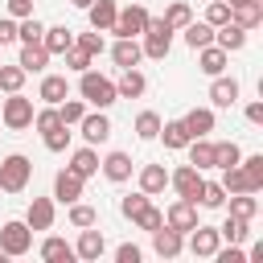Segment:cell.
<instances>
[{
	"mask_svg": "<svg viewBox=\"0 0 263 263\" xmlns=\"http://www.w3.org/2000/svg\"><path fill=\"white\" fill-rule=\"evenodd\" d=\"M78 95H82V103L86 107H95V111H107L119 95H115V82L107 78V74H99V70H82V78H78Z\"/></svg>",
	"mask_w": 263,
	"mask_h": 263,
	"instance_id": "cell-1",
	"label": "cell"
},
{
	"mask_svg": "<svg viewBox=\"0 0 263 263\" xmlns=\"http://www.w3.org/2000/svg\"><path fill=\"white\" fill-rule=\"evenodd\" d=\"M173 33L177 29H168L164 25V16H148V25H144V41H140V49H144V58H156V62H164L168 58V49H173Z\"/></svg>",
	"mask_w": 263,
	"mask_h": 263,
	"instance_id": "cell-2",
	"label": "cell"
},
{
	"mask_svg": "<svg viewBox=\"0 0 263 263\" xmlns=\"http://www.w3.org/2000/svg\"><path fill=\"white\" fill-rule=\"evenodd\" d=\"M29 177H33V160L21 156V152H8L0 160V189L4 193H25L29 189Z\"/></svg>",
	"mask_w": 263,
	"mask_h": 263,
	"instance_id": "cell-3",
	"label": "cell"
},
{
	"mask_svg": "<svg viewBox=\"0 0 263 263\" xmlns=\"http://www.w3.org/2000/svg\"><path fill=\"white\" fill-rule=\"evenodd\" d=\"M0 123H4L8 132L33 127V99H25L21 90H12V95L4 99V107H0Z\"/></svg>",
	"mask_w": 263,
	"mask_h": 263,
	"instance_id": "cell-4",
	"label": "cell"
},
{
	"mask_svg": "<svg viewBox=\"0 0 263 263\" xmlns=\"http://www.w3.org/2000/svg\"><path fill=\"white\" fill-rule=\"evenodd\" d=\"M0 251L8 255V259H21V255H29L33 251V230H29V222H4L0 226Z\"/></svg>",
	"mask_w": 263,
	"mask_h": 263,
	"instance_id": "cell-5",
	"label": "cell"
},
{
	"mask_svg": "<svg viewBox=\"0 0 263 263\" xmlns=\"http://www.w3.org/2000/svg\"><path fill=\"white\" fill-rule=\"evenodd\" d=\"M168 185L177 189V197H185V201H193V205H197L205 177H201V168H193V164H181V168H173V173H168Z\"/></svg>",
	"mask_w": 263,
	"mask_h": 263,
	"instance_id": "cell-6",
	"label": "cell"
},
{
	"mask_svg": "<svg viewBox=\"0 0 263 263\" xmlns=\"http://www.w3.org/2000/svg\"><path fill=\"white\" fill-rule=\"evenodd\" d=\"M144 25H148V8H144V4H127V8H119V12H115L111 33H115V37H140V33H144Z\"/></svg>",
	"mask_w": 263,
	"mask_h": 263,
	"instance_id": "cell-7",
	"label": "cell"
},
{
	"mask_svg": "<svg viewBox=\"0 0 263 263\" xmlns=\"http://www.w3.org/2000/svg\"><path fill=\"white\" fill-rule=\"evenodd\" d=\"M74 127L82 132L86 144H107V140H111V119H107V111H86Z\"/></svg>",
	"mask_w": 263,
	"mask_h": 263,
	"instance_id": "cell-8",
	"label": "cell"
},
{
	"mask_svg": "<svg viewBox=\"0 0 263 263\" xmlns=\"http://www.w3.org/2000/svg\"><path fill=\"white\" fill-rule=\"evenodd\" d=\"M222 247V234H218V226H193L189 230V255H197V259H214V251Z\"/></svg>",
	"mask_w": 263,
	"mask_h": 263,
	"instance_id": "cell-9",
	"label": "cell"
},
{
	"mask_svg": "<svg viewBox=\"0 0 263 263\" xmlns=\"http://www.w3.org/2000/svg\"><path fill=\"white\" fill-rule=\"evenodd\" d=\"M164 226H173L177 234H189V230L197 226V205L185 201V197H177V201L164 210Z\"/></svg>",
	"mask_w": 263,
	"mask_h": 263,
	"instance_id": "cell-10",
	"label": "cell"
},
{
	"mask_svg": "<svg viewBox=\"0 0 263 263\" xmlns=\"http://www.w3.org/2000/svg\"><path fill=\"white\" fill-rule=\"evenodd\" d=\"M103 251H107V238H103V230H95V226H82V234H78V242H74V255H78V259H86V263H95Z\"/></svg>",
	"mask_w": 263,
	"mask_h": 263,
	"instance_id": "cell-11",
	"label": "cell"
},
{
	"mask_svg": "<svg viewBox=\"0 0 263 263\" xmlns=\"http://www.w3.org/2000/svg\"><path fill=\"white\" fill-rule=\"evenodd\" d=\"M152 251L160 259H177L185 251V234H177L173 226H160V230H152Z\"/></svg>",
	"mask_w": 263,
	"mask_h": 263,
	"instance_id": "cell-12",
	"label": "cell"
},
{
	"mask_svg": "<svg viewBox=\"0 0 263 263\" xmlns=\"http://www.w3.org/2000/svg\"><path fill=\"white\" fill-rule=\"evenodd\" d=\"M111 58H115V66H119V70H132V66H140V58H144V49H140V37H115V45H111Z\"/></svg>",
	"mask_w": 263,
	"mask_h": 263,
	"instance_id": "cell-13",
	"label": "cell"
},
{
	"mask_svg": "<svg viewBox=\"0 0 263 263\" xmlns=\"http://www.w3.org/2000/svg\"><path fill=\"white\" fill-rule=\"evenodd\" d=\"M99 168H103V177H107V181L123 185V181L132 177V168H136V164H132V156H127V152H107V156L99 160Z\"/></svg>",
	"mask_w": 263,
	"mask_h": 263,
	"instance_id": "cell-14",
	"label": "cell"
},
{
	"mask_svg": "<svg viewBox=\"0 0 263 263\" xmlns=\"http://www.w3.org/2000/svg\"><path fill=\"white\" fill-rule=\"evenodd\" d=\"M41 45L49 49V58H62V53L74 45V29H70V25H49V29L41 33Z\"/></svg>",
	"mask_w": 263,
	"mask_h": 263,
	"instance_id": "cell-15",
	"label": "cell"
},
{
	"mask_svg": "<svg viewBox=\"0 0 263 263\" xmlns=\"http://www.w3.org/2000/svg\"><path fill=\"white\" fill-rule=\"evenodd\" d=\"M45 62H49V49H45L41 41H25V45H21L16 66H21L25 74H41V70H45Z\"/></svg>",
	"mask_w": 263,
	"mask_h": 263,
	"instance_id": "cell-16",
	"label": "cell"
},
{
	"mask_svg": "<svg viewBox=\"0 0 263 263\" xmlns=\"http://www.w3.org/2000/svg\"><path fill=\"white\" fill-rule=\"evenodd\" d=\"M197 66H201V74H210V78H214V74H222V70L230 66V53H226L222 45H214V41H210V45H201V49H197Z\"/></svg>",
	"mask_w": 263,
	"mask_h": 263,
	"instance_id": "cell-17",
	"label": "cell"
},
{
	"mask_svg": "<svg viewBox=\"0 0 263 263\" xmlns=\"http://www.w3.org/2000/svg\"><path fill=\"white\" fill-rule=\"evenodd\" d=\"M53 197H58L62 205L78 201V197H82V177H78V173H70V168H62V173L53 177Z\"/></svg>",
	"mask_w": 263,
	"mask_h": 263,
	"instance_id": "cell-18",
	"label": "cell"
},
{
	"mask_svg": "<svg viewBox=\"0 0 263 263\" xmlns=\"http://www.w3.org/2000/svg\"><path fill=\"white\" fill-rule=\"evenodd\" d=\"M25 222H29V230H49L53 226V197H33L25 210Z\"/></svg>",
	"mask_w": 263,
	"mask_h": 263,
	"instance_id": "cell-19",
	"label": "cell"
},
{
	"mask_svg": "<svg viewBox=\"0 0 263 263\" xmlns=\"http://www.w3.org/2000/svg\"><path fill=\"white\" fill-rule=\"evenodd\" d=\"M66 95H70L66 74H45V78H41V86H37V99H41V103H49V107H58Z\"/></svg>",
	"mask_w": 263,
	"mask_h": 263,
	"instance_id": "cell-20",
	"label": "cell"
},
{
	"mask_svg": "<svg viewBox=\"0 0 263 263\" xmlns=\"http://www.w3.org/2000/svg\"><path fill=\"white\" fill-rule=\"evenodd\" d=\"M210 103H214V107H234V103H238V78L214 74V82H210Z\"/></svg>",
	"mask_w": 263,
	"mask_h": 263,
	"instance_id": "cell-21",
	"label": "cell"
},
{
	"mask_svg": "<svg viewBox=\"0 0 263 263\" xmlns=\"http://www.w3.org/2000/svg\"><path fill=\"white\" fill-rule=\"evenodd\" d=\"M181 123H185L189 140L210 136V132H214V111H210V107H193V111H185V115H181Z\"/></svg>",
	"mask_w": 263,
	"mask_h": 263,
	"instance_id": "cell-22",
	"label": "cell"
},
{
	"mask_svg": "<svg viewBox=\"0 0 263 263\" xmlns=\"http://www.w3.org/2000/svg\"><path fill=\"white\" fill-rule=\"evenodd\" d=\"M230 21L242 25L247 33L259 29V25H263V0H242V4H234V8H230Z\"/></svg>",
	"mask_w": 263,
	"mask_h": 263,
	"instance_id": "cell-23",
	"label": "cell"
},
{
	"mask_svg": "<svg viewBox=\"0 0 263 263\" xmlns=\"http://www.w3.org/2000/svg\"><path fill=\"white\" fill-rule=\"evenodd\" d=\"M115 12H119V4H115V0H90V8H86V16H90V29H99V33H111V25H115Z\"/></svg>",
	"mask_w": 263,
	"mask_h": 263,
	"instance_id": "cell-24",
	"label": "cell"
},
{
	"mask_svg": "<svg viewBox=\"0 0 263 263\" xmlns=\"http://www.w3.org/2000/svg\"><path fill=\"white\" fill-rule=\"evenodd\" d=\"M214 45H222L226 53H234V49H242V45H247V29H242V25H234V21H226V25H218V29H214Z\"/></svg>",
	"mask_w": 263,
	"mask_h": 263,
	"instance_id": "cell-25",
	"label": "cell"
},
{
	"mask_svg": "<svg viewBox=\"0 0 263 263\" xmlns=\"http://www.w3.org/2000/svg\"><path fill=\"white\" fill-rule=\"evenodd\" d=\"M156 140H164V148H168V152H181V148L189 144V132H185V123H181V119H160Z\"/></svg>",
	"mask_w": 263,
	"mask_h": 263,
	"instance_id": "cell-26",
	"label": "cell"
},
{
	"mask_svg": "<svg viewBox=\"0 0 263 263\" xmlns=\"http://www.w3.org/2000/svg\"><path fill=\"white\" fill-rule=\"evenodd\" d=\"M185 148H189V164H193V168H201V173L214 168V140H210V136H197V140H189Z\"/></svg>",
	"mask_w": 263,
	"mask_h": 263,
	"instance_id": "cell-27",
	"label": "cell"
},
{
	"mask_svg": "<svg viewBox=\"0 0 263 263\" xmlns=\"http://www.w3.org/2000/svg\"><path fill=\"white\" fill-rule=\"evenodd\" d=\"M66 168H70V173H78L82 181H86V177H95V173H99V152H95V144L78 148V152L70 156V164H66Z\"/></svg>",
	"mask_w": 263,
	"mask_h": 263,
	"instance_id": "cell-28",
	"label": "cell"
},
{
	"mask_svg": "<svg viewBox=\"0 0 263 263\" xmlns=\"http://www.w3.org/2000/svg\"><path fill=\"white\" fill-rule=\"evenodd\" d=\"M164 185H168V168H164V164H144V168H140V189H144L148 197L164 193Z\"/></svg>",
	"mask_w": 263,
	"mask_h": 263,
	"instance_id": "cell-29",
	"label": "cell"
},
{
	"mask_svg": "<svg viewBox=\"0 0 263 263\" xmlns=\"http://www.w3.org/2000/svg\"><path fill=\"white\" fill-rule=\"evenodd\" d=\"M144 90H148V82H144V74H140L136 66H132V70H123V74H119V82H115V95H119V99H140Z\"/></svg>",
	"mask_w": 263,
	"mask_h": 263,
	"instance_id": "cell-30",
	"label": "cell"
},
{
	"mask_svg": "<svg viewBox=\"0 0 263 263\" xmlns=\"http://www.w3.org/2000/svg\"><path fill=\"white\" fill-rule=\"evenodd\" d=\"M41 259H45V263H70V259H78V255H74V247H70L66 238L49 234V238L41 242Z\"/></svg>",
	"mask_w": 263,
	"mask_h": 263,
	"instance_id": "cell-31",
	"label": "cell"
},
{
	"mask_svg": "<svg viewBox=\"0 0 263 263\" xmlns=\"http://www.w3.org/2000/svg\"><path fill=\"white\" fill-rule=\"evenodd\" d=\"M181 33H185V45H189V49H201V45L214 41V25H205V21H189Z\"/></svg>",
	"mask_w": 263,
	"mask_h": 263,
	"instance_id": "cell-32",
	"label": "cell"
},
{
	"mask_svg": "<svg viewBox=\"0 0 263 263\" xmlns=\"http://www.w3.org/2000/svg\"><path fill=\"white\" fill-rule=\"evenodd\" d=\"M242 160V148L234 144V140H218L214 144V168H230V164H238Z\"/></svg>",
	"mask_w": 263,
	"mask_h": 263,
	"instance_id": "cell-33",
	"label": "cell"
},
{
	"mask_svg": "<svg viewBox=\"0 0 263 263\" xmlns=\"http://www.w3.org/2000/svg\"><path fill=\"white\" fill-rule=\"evenodd\" d=\"M226 197H230V214H234V218H247V222H251V218L259 214V197H255V193H226Z\"/></svg>",
	"mask_w": 263,
	"mask_h": 263,
	"instance_id": "cell-34",
	"label": "cell"
},
{
	"mask_svg": "<svg viewBox=\"0 0 263 263\" xmlns=\"http://www.w3.org/2000/svg\"><path fill=\"white\" fill-rule=\"evenodd\" d=\"M218 234H222L226 242H247V234H251V222H247V218H234V214H226V222L218 226Z\"/></svg>",
	"mask_w": 263,
	"mask_h": 263,
	"instance_id": "cell-35",
	"label": "cell"
},
{
	"mask_svg": "<svg viewBox=\"0 0 263 263\" xmlns=\"http://www.w3.org/2000/svg\"><path fill=\"white\" fill-rule=\"evenodd\" d=\"M189 21H193V8H189L185 0H173V4L164 8V25H168V29H177V33H181Z\"/></svg>",
	"mask_w": 263,
	"mask_h": 263,
	"instance_id": "cell-36",
	"label": "cell"
},
{
	"mask_svg": "<svg viewBox=\"0 0 263 263\" xmlns=\"http://www.w3.org/2000/svg\"><path fill=\"white\" fill-rule=\"evenodd\" d=\"M41 140H45L49 152H66L70 148V123H53L49 132H41Z\"/></svg>",
	"mask_w": 263,
	"mask_h": 263,
	"instance_id": "cell-37",
	"label": "cell"
},
{
	"mask_svg": "<svg viewBox=\"0 0 263 263\" xmlns=\"http://www.w3.org/2000/svg\"><path fill=\"white\" fill-rule=\"evenodd\" d=\"M197 205H205V210H222V205H226V189H222V181H205Z\"/></svg>",
	"mask_w": 263,
	"mask_h": 263,
	"instance_id": "cell-38",
	"label": "cell"
},
{
	"mask_svg": "<svg viewBox=\"0 0 263 263\" xmlns=\"http://www.w3.org/2000/svg\"><path fill=\"white\" fill-rule=\"evenodd\" d=\"M70 226H99V214H95V205H86V201H70Z\"/></svg>",
	"mask_w": 263,
	"mask_h": 263,
	"instance_id": "cell-39",
	"label": "cell"
},
{
	"mask_svg": "<svg viewBox=\"0 0 263 263\" xmlns=\"http://www.w3.org/2000/svg\"><path fill=\"white\" fill-rule=\"evenodd\" d=\"M58 115H62V123H70V127H74V123H78V119L86 115V103H82V99H70V95H66V99L58 103Z\"/></svg>",
	"mask_w": 263,
	"mask_h": 263,
	"instance_id": "cell-40",
	"label": "cell"
},
{
	"mask_svg": "<svg viewBox=\"0 0 263 263\" xmlns=\"http://www.w3.org/2000/svg\"><path fill=\"white\" fill-rule=\"evenodd\" d=\"M156 132H160V115L156 111H140L136 115V136L140 140H156Z\"/></svg>",
	"mask_w": 263,
	"mask_h": 263,
	"instance_id": "cell-41",
	"label": "cell"
},
{
	"mask_svg": "<svg viewBox=\"0 0 263 263\" xmlns=\"http://www.w3.org/2000/svg\"><path fill=\"white\" fill-rule=\"evenodd\" d=\"M238 164H242V173H247L251 189L259 193V189H263V152H255V156H247V160H238Z\"/></svg>",
	"mask_w": 263,
	"mask_h": 263,
	"instance_id": "cell-42",
	"label": "cell"
},
{
	"mask_svg": "<svg viewBox=\"0 0 263 263\" xmlns=\"http://www.w3.org/2000/svg\"><path fill=\"white\" fill-rule=\"evenodd\" d=\"M25 86V70L12 62V66H0V90L4 95H12V90H21Z\"/></svg>",
	"mask_w": 263,
	"mask_h": 263,
	"instance_id": "cell-43",
	"label": "cell"
},
{
	"mask_svg": "<svg viewBox=\"0 0 263 263\" xmlns=\"http://www.w3.org/2000/svg\"><path fill=\"white\" fill-rule=\"evenodd\" d=\"M41 33H45V25H41L37 16L16 21V41H21V45H25V41H41Z\"/></svg>",
	"mask_w": 263,
	"mask_h": 263,
	"instance_id": "cell-44",
	"label": "cell"
},
{
	"mask_svg": "<svg viewBox=\"0 0 263 263\" xmlns=\"http://www.w3.org/2000/svg\"><path fill=\"white\" fill-rule=\"evenodd\" d=\"M144 205H148V193H144V189H140V193H127V197H123V201H119V214H123V218H132V222H136V218H140V214H144Z\"/></svg>",
	"mask_w": 263,
	"mask_h": 263,
	"instance_id": "cell-45",
	"label": "cell"
},
{
	"mask_svg": "<svg viewBox=\"0 0 263 263\" xmlns=\"http://www.w3.org/2000/svg\"><path fill=\"white\" fill-rule=\"evenodd\" d=\"M62 58H66V70H74V74H82V70H90V62H95V58H90L86 49H78V45H70V49L62 53Z\"/></svg>",
	"mask_w": 263,
	"mask_h": 263,
	"instance_id": "cell-46",
	"label": "cell"
},
{
	"mask_svg": "<svg viewBox=\"0 0 263 263\" xmlns=\"http://www.w3.org/2000/svg\"><path fill=\"white\" fill-rule=\"evenodd\" d=\"M74 45L86 49V53L95 58V53H103V33H99V29H90V33H74Z\"/></svg>",
	"mask_w": 263,
	"mask_h": 263,
	"instance_id": "cell-47",
	"label": "cell"
},
{
	"mask_svg": "<svg viewBox=\"0 0 263 263\" xmlns=\"http://www.w3.org/2000/svg\"><path fill=\"white\" fill-rule=\"evenodd\" d=\"M136 226H140V230H148V234H152V230H160V226H164V214H160V210H156V205H152V201H148V205H144V214H140V218H136Z\"/></svg>",
	"mask_w": 263,
	"mask_h": 263,
	"instance_id": "cell-48",
	"label": "cell"
},
{
	"mask_svg": "<svg viewBox=\"0 0 263 263\" xmlns=\"http://www.w3.org/2000/svg\"><path fill=\"white\" fill-rule=\"evenodd\" d=\"M226 21H230V4H226V0H210V8H205V25L218 29V25H226Z\"/></svg>",
	"mask_w": 263,
	"mask_h": 263,
	"instance_id": "cell-49",
	"label": "cell"
},
{
	"mask_svg": "<svg viewBox=\"0 0 263 263\" xmlns=\"http://www.w3.org/2000/svg\"><path fill=\"white\" fill-rule=\"evenodd\" d=\"M8 16H12V21L33 16V0H8Z\"/></svg>",
	"mask_w": 263,
	"mask_h": 263,
	"instance_id": "cell-50",
	"label": "cell"
},
{
	"mask_svg": "<svg viewBox=\"0 0 263 263\" xmlns=\"http://www.w3.org/2000/svg\"><path fill=\"white\" fill-rule=\"evenodd\" d=\"M12 41H16V21L0 16V45H12Z\"/></svg>",
	"mask_w": 263,
	"mask_h": 263,
	"instance_id": "cell-51",
	"label": "cell"
},
{
	"mask_svg": "<svg viewBox=\"0 0 263 263\" xmlns=\"http://www.w3.org/2000/svg\"><path fill=\"white\" fill-rule=\"evenodd\" d=\"M115 259H119V263H140V247H136V242H123V247L115 251Z\"/></svg>",
	"mask_w": 263,
	"mask_h": 263,
	"instance_id": "cell-52",
	"label": "cell"
},
{
	"mask_svg": "<svg viewBox=\"0 0 263 263\" xmlns=\"http://www.w3.org/2000/svg\"><path fill=\"white\" fill-rule=\"evenodd\" d=\"M247 119L251 123H263V103H247Z\"/></svg>",
	"mask_w": 263,
	"mask_h": 263,
	"instance_id": "cell-53",
	"label": "cell"
},
{
	"mask_svg": "<svg viewBox=\"0 0 263 263\" xmlns=\"http://www.w3.org/2000/svg\"><path fill=\"white\" fill-rule=\"evenodd\" d=\"M70 4H74V8H82V12L90 8V0H70Z\"/></svg>",
	"mask_w": 263,
	"mask_h": 263,
	"instance_id": "cell-54",
	"label": "cell"
},
{
	"mask_svg": "<svg viewBox=\"0 0 263 263\" xmlns=\"http://www.w3.org/2000/svg\"><path fill=\"white\" fill-rule=\"evenodd\" d=\"M4 259H8V255H4V251H0V263H4Z\"/></svg>",
	"mask_w": 263,
	"mask_h": 263,
	"instance_id": "cell-55",
	"label": "cell"
},
{
	"mask_svg": "<svg viewBox=\"0 0 263 263\" xmlns=\"http://www.w3.org/2000/svg\"><path fill=\"white\" fill-rule=\"evenodd\" d=\"M0 49H4V45H0Z\"/></svg>",
	"mask_w": 263,
	"mask_h": 263,
	"instance_id": "cell-56",
	"label": "cell"
}]
</instances>
